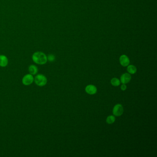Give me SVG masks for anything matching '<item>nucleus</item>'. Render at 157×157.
I'll list each match as a JSON object with an SVG mask.
<instances>
[{
	"instance_id": "1",
	"label": "nucleus",
	"mask_w": 157,
	"mask_h": 157,
	"mask_svg": "<svg viewBox=\"0 0 157 157\" xmlns=\"http://www.w3.org/2000/svg\"><path fill=\"white\" fill-rule=\"evenodd\" d=\"M32 60L34 62L38 65H44L48 61L46 55L42 52H37L33 54Z\"/></svg>"
},
{
	"instance_id": "2",
	"label": "nucleus",
	"mask_w": 157,
	"mask_h": 157,
	"mask_svg": "<svg viewBox=\"0 0 157 157\" xmlns=\"http://www.w3.org/2000/svg\"><path fill=\"white\" fill-rule=\"evenodd\" d=\"M35 83L37 86L40 87L44 86L46 84L48 80L46 77L42 74H38L34 78Z\"/></svg>"
},
{
	"instance_id": "3",
	"label": "nucleus",
	"mask_w": 157,
	"mask_h": 157,
	"mask_svg": "<svg viewBox=\"0 0 157 157\" xmlns=\"http://www.w3.org/2000/svg\"><path fill=\"white\" fill-rule=\"evenodd\" d=\"M113 115L116 117L122 115L124 113V108L121 104H118L114 106L113 109Z\"/></svg>"
},
{
	"instance_id": "4",
	"label": "nucleus",
	"mask_w": 157,
	"mask_h": 157,
	"mask_svg": "<svg viewBox=\"0 0 157 157\" xmlns=\"http://www.w3.org/2000/svg\"><path fill=\"white\" fill-rule=\"evenodd\" d=\"M34 81V78L33 75L30 74H26L22 78V83L26 86H29Z\"/></svg>"
},
{
	"instance_id": "5",
	"label": "nucleus",
	"mask_w": 157,
	"mask_h": 157,
	"mask_svg": "<svg viewBox=\"0 0 157 157\" xmlns=\"http://www.w3.org/2000/svg\"><path fill=\"white\" fill-rule=\"evenodd\" d=\"M119 62L120 64L122 65V66L126 67L128 66L129 64L130 61L129 58L126 55H122L120 56L119 58Z\"/></svg>"
},
{
	"instance_id": "6",
	"label": "nucleus",
	"mask_w": 157,
	"mask_h": 157,
	"mask_svg": "<svg viewBox=\"0 0 157 157\" xmlns=\"http://www.w3.org/2000/svg\"><path fill=\"white\" fill-rule=\"evenodd\" d=\"M97 88L93 85H88L85 88L86 92L89 95H95L97 93Z\"/></svg>"
},
{
	"instance_id": "7",
	"label": "nucleus",
	"mask_w": 157,
	"mask_h": 157,
	"mask_svg": "<svg viewBox=\"0 0 157 157\" xmlns=\"http://www.w3.org/2000/svg\"><path fill=\"white\" fill-rule=\"evenodd\" d=\"M131 79V76L130 74L125 73L122 74L120 77V82L122 84H126L129 83Z\"/></svg>"
},
{
	"instance_id": "8",
	"label": "nucleus",
	"mask_w": 157,
	"mask_h": 157,
	"mask_svg": "<svg viewBox=\"0 0 157 157\" xmlns=\"http://www.w3.org/2000/svg\"><path fill=\"white\" fill-rule=\"evenodd\" d=\"M8 60L7 57L4 55H0V66L4 67L7 66Z\"/></svg>"
},
{
	"instance_id": "9",
	"label": "nucleus",
	"mask_w": 157,
	"mask_h": 157,
	"mask_svg": "<svg viewBox=\"0 0 157 157\" xmlns=\"http://www.w3.org/2000/svg\"><path fill=\"white\" fill-rule=\"evenodd\" d=\"M28 70L29 72H30V74L32 75H35L37 74L38 72V68L37 66L34 65H30L28 68Z\"/></svg>"
},
{
	"instance_id": "10",
	"label": "nucleus",
	"mask_w": 157,
	"mask_h": 157,
	"mask_svg": "<svg viewBox=\"0 0 157 157\" xmlns=\"http://www.w3.org/2000/svg\"><path fill=\"white\" fill-rule=\"evenodd\" d=\"M127 70L129 74H135L137 72L136 67L133 65H129L127 66Z\"/></svg>"
},
{
	"instance_id": "11",
	"label": "nucleus",
	"mask_w": 157,
	"mask_h": 157,
	"mask_svg": "<svg viewBox=\"0 0 157 157\" xmlns=\"http://www.w3.org/2000/svg\"><path fill=\"white\" fill-rule=\"evenodd\" d=\"M115 117L113 115L109 116L106 118V122L108 124L111 125L115 121Z\"/></svg>"
},
{
	"instance_id": "12",
	"label": "nucleus",
	"mask_w": 157,
	"mask_h": 157,
	"mask_svg": "<svg viewBox=\"0 0 157 157\" xmlns=\"http://www.w3.org/2000/svg\"><path fill=\"white\" fill-rule=\"evenodd\" d=\"M111 83L114 86H118L120 84V81L118 79L114 77L111 79Z\"/></svg>"
},
{
	"instance_id": "13",
	"label": "nucleus",
	"mask_w": 157,
	"mask_h": 157,
	"mask_svg": "<svg viewBox=\"0 0 157 157\" xmlns=\"http://www.w3.org/2000/svg\"><path fill=\"white\" fill-rule=\"evenodd\" d=\"M55 56L53 54H49L48 56L47 57V59L50 62H53L54 60H55Z\"/></svg>"
},
{
	"instance_id": "14",
	"label": "nucleus",
	"mask_w": 157,
	"mask_h": 157,
	"mask_svg": "<svg viewBox=\"0 0 157 157\" xmlns=\"http://www.w3.org/2000/svg\"><path fill=\"white\" fill-rule=\"evenodd\" d=\"M121 89L122 91H125L127 89V86L125 85V84H122V85L121 86Z\"/></svg>"
}]
</instances>
